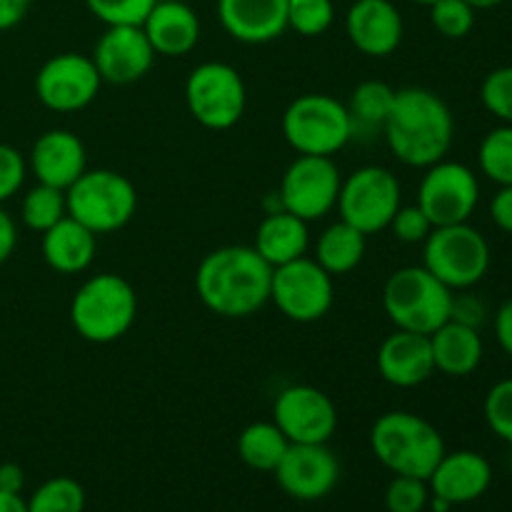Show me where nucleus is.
<instances>
[{
    "instance_id": "e433bc0d",
    "label": "nucleus",
    "mask_w": 512,
    "mask_h": 512,
    "mask_svg": "<svg viewBox=\"0 0 512 512\" xmlns=\"http://www.w3.org/2000/svg\"><path fill=\"white\" fill-rule=\"evenodd\" d=\"M485 423L500 440L512 445V378L500 380L488 390L483 403Z\"/></svg>"
},
{
    "instance_id": "7c9ffc66",
    "label": "nucleus",
    "mask_w": 512,
    "mask_h": 512,
    "mask_svg": "<svg viewBox=\"0 0 512 512\" xmlns=\"http://www.w3.org/2000/svg\"><path fill=\"white\" fill-rule=\"evenodd\" d=\"M478 163L485 178L500 188L512 185V125H500L485 135L478 150Z\"/></svg>"
},
{
    "instance_id": "4c0bfd02",
    "label": "nucleus",
    "mask_w": 512,
    "mask_h": 512,
    "mask_svg": "<svg viewBox=\"0 0 512 512\" xmlns=\"http://www.w3.org/2000/svg\"><path fill=\"white\" fill-rule=\"evenodd\" d=\"M430 503L428 480L395 475L385 490V508L388 512H423Z\"/></svg>"
},
{
    "instance_id": "39448f33",
    "label": "nucleus",
    "mask_w": 512,
    "mask_h": 512,
    "mask_svg": "<svg viewBox=\"0 0 512 512\" xmlns=\"http://www.w3.org/2000/svg\"><path fill=\"white\" fill-rule=\"evenodd\" d=\"M383 310L395 330L433 335L450 320L453 290L440 283L425 265H408L385 280Z\"/></svg>"
},
{
    "instance_id": "473e14b6",
    "label": "nucleus",
    "mask_w": 512,
    "mask_h": 512,
    "mask_svg": "<svg viewBox=\"0 0 512 512\" xmlns=\"http://www.w3.org/2000/svg\"><path fill=\"white\" fill-rule=\"evenodd\" d=\"M333 20V0H288V28L303 38H318L328 33Z\"/></svg>"
},
{
    "instance_id": "8fccbe9b",
    "label": "nucleus",
    "mask_w": 512,
    "mask_h": 512,
    "mask_svg": "<svg viewBox=\"0 0 512 512\" xmlns=\"http://www.w3.org/2000/svg\"><path fill=\"white\" fill-rule=\"evenodd\" d=\"M430 510L433 512H450V508H453V505L450 503H445L443 498H435V495H430Z\"/></svg>"
},
{
    "instance_id": "72a5a7b5",
    "label": "nucleus",
    "mask_w": 512,
    "mask_h": 512,
    "mask_svg": "<svg viewBox=\"0 0 512 512\" xmlns=\"http://www.w3.org/2000/svg\"><path fill=\"white\" fill-rule=\"evenodd\" d=\"M430 23L443 38L460 40L475 28V8L465 0H438L430 5Z\"/></svg>"
},
{
    "instance_id": "49530a36",
    "label": "nucleus",
    "mask_w": 512,
    "mask_h": 512,
    "mask_svg": "<svg viewBox=\"0 0 512 512\" xmlns=\"http://www.w3.org/2000/svg\"><path fill=\"white\" fill-rule=\"evenodd\" d=\"M25 485V473L20 465L3 463L0 465V490L5 493H20Z\"/></svg>"
},
{
    "instance_id": "a18cd8bd",
    "label": "nucleus",
    "mask_w": 512,
    "mask_h": 512,
    "mask_svg": "<svg viewBox=\"0 0 512 512\" xmlns=\"http://www.w3.org/2000/svg\"><path fill=\"white\" fill-rule=\"evenodd\" d=\"M15 245H18V228H15L13 218L0 208V265L13 255Z\"/></svg>"
},
{
    "instance_id": "393cba45",
    "label": "nucleus",
    "mask_w": 512,
    "mask_h": 512,
    "mask_svg": "<svg viewBox=\"0 0 512 512\" xmlns=\"http://www.w3.org/2000/svg\"><path fill=\"white\" fill-rule=\"evenodd\" d=\"M253 248L270 268H280V265L305 258L310 248L308 223L288 210L265 213L263 223L255 230Z\"/></svg>"
},
{
    "instance_id": "3c124183",
    "label": "nucleus",
    "mask_w": 512,
    "mask_h": 512,
    "mask_svg": "<svg viewBox=\"0 0 512 512\" xmlns=\"http://www.w3.org/2000/svg\"><path fill=\"white\" fill-rule=\"evenodd\" d=\"M413 3H418V5H428V8H430V5L438 3V0H413Z\"/></svg>"
},
{
    "instance_id": "6ab92c4d",
    "label": "nucleus",
    "mask_w": 512,
    "mask_h": 512,
    "mask_svg": "<svg viewBox=\"0 0 512 512\" xmlns=\"http://www.w3.org/2000/svg\"><path fill=\"white\" fill-rule=\"evenodd\" d=\"M28 170L38 183L68 190L88 170L83 140L63 128L45 130L30 148Z\"/></svg>"
},
{
    "instance_id": "423d86ee",
    "label": "nucleus",
    "mask_w": 512,
    "mask_h": 512,
    "mask_svg": "<svg viewBox=\"0 0 512 512\" xmlns=\"http://www.w3.org/2000/svg\"><path fill=\"white\" fill-rule=\"evenodd\" d=\"M280 128L285 143L295 153L325 155V158L340 153L355 135L348 105L325 93H305L295 98L285 108Z\"/></svg>"
},
{
    "instance_id": "b1692460",
    "label": "nucleus",
    "mask_w": 512,
    "mask_h": 512,
    "mask_svg": "<svg viewBox=\"0 0 512 512\" xmlns=\"http://www.w3.org/2000/svg\"><path fill=\"white\" fill-rule=\"evenodd\" d=\"M43 258L55 273L60 275H78L90 268L95 260V250H98V235L65 215L63 220L48 228L43 233Z\"/></svg>"
},
{
    "instance_id": "2f4dec72",
    "label": "nucleus",
    "mask_w": 512,
    "mask_h": 512,
    "mask_svg": "<svg viewBox=\"0 0 512 512\" xmlns=\"http://www.w3.org/2000/svg\"><path fill=\"white\" fill-rule=\"evenodd\" d=\"M30 512H83L85 510V490L78 480L50 478L30 495L28 500Z\"/></svg>"
},
{
    "instance_id": "c756f323",
    "label": "nucleus",
    "mask_w": 512,
    "mask_h": 512,
    "mask_svg": "<svg viewBox=\"0 0 512 512\" xmlns=\"http://www.w3.org/2000/svg\"><path fill=\"white\" fill-rule=\"evenodd\" d=\"M65 215H68L65 190L53 188V185L38 183L35 188H30L25 193L23 205H20V218H23V223L40 235L48 228H53Z\"/></svg>"
},
{
    "instance_id": "a19ab883",
    "label": "nucleus",
    "mask_w": 512,
    "mask_h": 512,
    "mask_svg": "<svg viewBox=\"0 0 512 512\" xmlns=\"http://www.w3.org/2000/svg\"><path fill=\"white\" fill-rule=\"evenodd\" d=\"M485 318V305L480 303L475 295H453V310H450V320L478 328Z\"/></svg>"
},
{
    "instance_id": "412c9836",
    "label": "nucleus",
    "mask_w": 512,
    "mask_h": 512,
    "mask_svg": "<svg viewBox=\"0 0 512 512\" xmlns=\"http://www.w3.org/2000/svg\"><path fill=\"white\" fill-rule=\"evenodd\" d=\"M218 20L238 43L263 45L288 30V0H218Z\"/></svg>"
},
{
    "instance_id": "f257e3e1",
    "label": "nucleus",
    "mask_w": 512,
    "mask_h": 512,
    "mask_svg": "<svg viewBox=\"0 0 512 512\" xmlns=\"http://www.w3.org/2000/svg\"><path fill=\"white\" fill-rule=\"evenodd\" d=\"M273 268L253 245H223L200 260L195 293L220 318H250L270 303Z\"/></svg>"
},
{
    "instance_id": "c85d7f7f",
    "label": "nucleus",
    "mask_w": 512,
    "mask_h": 512,
    "mask_svg": "<svg viewBox=\"0 0 512 512\" xmlns=\"http://www.w3.org/2000/svg\"><path fill=\"white\" fill-rule=\"evenodd\" d=\"M395 93L398 90H393L383 80H363L360 85H355L348 105V113L353 118L355 128L358 125L383 128L390 115V108L395 103Z\"/></svg>"
},
{
    "instance_id": "4be33fe9",
    "label": "nucleus",
    "mask_w": 512,
    "mask_h": 512,
    "mask_svg": "<svg viewBox=\"0 0 512 512\" xmlns=\"http://www.w3.org/2000/svg\"><path fill=\"white\" fill-rule=\"evenodd\" d=\"M378 370L393 388H418L433 378L435 363L430 350V335L395 330L380 343Z\"/></svg>"
},
{
    "instance_id": "f03ea898",
    "label": "nucleus",
    "mask_w": 512,
    "mask_h": 512,
    "mask_svg": "<svg viewBox=\"0 0 512 512\" xmlns=\"http://www.w3.org/2000/svg\"><path fill=\"white\" fill-rule=\"evenodd\" d=\"M383 133L400 163L425 170L450 153L455 118L448 103L433 90L403 88L395 93Z\"/></svg>"
},
{
    "instance_id": "de8ad7c7",
    "label": "nucleus",
    "mask_w": 512,
    "mask_h": 512,
    "mask_svg": "<svg viewBox=\"0 0 512 512\" xmlns=\"http://www.w3.org/2000/svg\"><path fill=\"white\" fill-rule=\"evenodd\" d=\"M0 512H30L28 500L20 498V493H5V490H0Z\"/></svg>"
},
{
    "instance_id": "5701e85b",
    "label": "nucleus",
    "mask_w": 512,
    "mask_h": 512,
    "mask_svg": "<svg viewBox=\"0 0 512 512\" xmlns=\"http://www.w3.org/2000/svg\"><path fill=\"white\" fill-rule=\"evenodd\" d=\"M140 28L148 35L155 55L163 58H183L200 43L198 13L180 0H158Z\"/></svg>"
},
{
    "instance_id": "ddd939ff",
    "label": "nucleus",
    "mask_w": 512,
    "mask_h": 512,
    "mask_svg": "<svg viewBox=\"0 0 512 512\" xmlns=\"http://www.w3.org/2000/svg\"><path fill=\"white\" fill-rule=\"evenodd\" d=\"M480 203L478 175L458 160H438L425 168L418 185V205L433 228L468 223Z\"/></svg>"
},
{
    "instance_id": "aec40b11",
    "label": "nucleus",
    "mask_w": 512,
    "mask_h": 512,
    "mask_svg": "<svg viewBox=\"0 0 512 512\" xmlns=\"http://www.w3.org/2000/svg\"><path fill=\"white\" fill-rule=\"evenodd\" d=\"M493 483V468L488 458L475 450L445 453L428 478L430 495L450 505H465L483 498Z\"/></svg>"
},
{
    "instance_id": "c03bdc74",
    "label": "nucleus",
    "mask_w": 512,
    "mask_h": 512,
    "mask_svg": "<svg viewBox=\"0 0 512 512\" xmlns=\"http://www.w3.org/2000/svg\"><path fill=\"white\" fill-rule=\"evenodd\" d=\"M495 338H498L500 348L512 358V298L505 300L495 313Z\"/></svg>"
},
{
    "instance_id": "9b49d317",
    "label": "nucleus",
    "mask_w": 512,
    "mask_h": 512,
    "mask_svg": "<svg viewBox=\"0 0 512 512\" xmlns=\"http://www.w3.org/2000/svg\"><path fill=\"white\" fill-rule=\"evenodd\" d=\"M333 275L325 273L313 258H298L273 268L270 303L293 323H315L333 308Z\"/></svg>"
},
{
    "instance_id": "603ef678",
    "label": "nucleus",
    "mask_w": 512,
    "mask_h": 512,
    "mask_svg": "<svg viewBox=\"0 0 512 512\" xmlns=\"http://www.w3.org/2000/svg\"><path fill=\"white\" fill-rule=\"evenodd\" d=\"M510 468H512V458H510Z\"/></svg>"
},
{
    "instance_id": "2eb2a0df",
    "label": "nucleus",
    "mask_w": 512,
    "mask_h": 512,
    "mask_svg": "<svg viewBox=\"0 0 512 512\" xmlns=\"http://www.w3.org/2000/svg\"><path fill=\"white\" fill-rule=\"evenodd\" d=\"M273 423L290 443L323 445L338 430V408L315 385H290L275 398Z\"/></svg>"
},
{
    "instance_id": "a211bd4d",
    "label": "nucleus",
    "mask_w": 512,
    "mask_h": 512,
    "mask_svg": "<svg viewBox=\"0 0 512 512\" xmlns=\"http://www.w3.org/2000/svg\"><path fill=\"white\" fill-rule=\"evenodd\" d=\"M345 35L363 55L388 58L403 43V15L390 0H355L345 13Z\"/></svg>"
},
{
    "instance_id": "cd10ccee",
    "label": "nucleus",
    "mask_w": 512,
    "mask_h": 512,
    "mask_svg": "<svg viewBox=\"0 0 512 512\" xmlns=\"http://www.w3.org/2000/svg\"><path fill=\"white\" fill-rule=\"evenodd\" d=\"M290 448V440L285 438L283 430L273 420H260L250 423L238 438V455L248 468L260 470V473H273L283 460L285 450Z\"/></svg>"
},
{
    "instance_id": "c9c22d12",
    "label": "nucleus",
    "mask_w": 512,
    "mask_h": 512,
    "mask_svg": "<svg viewBox=\"0 0 512 512\" xmlns=\"http://www.w3.org/2000/svg\"><path fill=\"white\" fill-rule=\"evenodd\" d=\"M158 0H85V8L108 25H143Z\"/></svg>"
},
{
    "instance_id": "bb28decb",
    "label": "nucleus",
    "mask_w": 512,
    "mask_h": 512,
    "mask_svg": "<svg viewBox=\"0 0 512 512\" xmlns=\"http://www.w3.org/2000/svg\"><path fill=\"white\" fill-rule=\"evenodd\" d=\"M365 248H368V235L345 220H338L318 235L313 260L335 278L358 268L365 258Z\"/></svg>"
},
{
    "instance_id": "79ce46f5",
    "label": "nucleus",
    "mask_w": 512,
    "mask_h": 512,
    "mask_svg": "<svg viewBox=\"0 0 512 512\" xmlns=\"http://www.w3.org/2000/svg\"><path fill=\"white\" fill-rule=\"evenodd\" d=\"M490 218L505 233H512V185H505L495 193L493 203H490Z\"/></svg>"
},
{
    "instance_id": "a878e982",
    "label": "nucleus",
    "mask_w": 512,
    "mask_h": 512,
    "mask_svg": "<svg viewBox=\"0 0 512 512\" xmlns=\"http://www.w3.org/2000/svg\"><path fill=\"white\" fill-rule=\"evenodd\" d=\"M430 350H433L435 370L450 378H465L480 368L485 355L483 338L478 328L448 320L430 335Z\"/></svg>"
},
{
    "instance_id": "ea45409f",
    "label": "nucleus",
    "mask_w": 512,
    "mask_h": 512,
    "mask_svg": "<svg viewBox=\"0 0 512 512\" xmlns=\"http://www.w3.org/2000/svg\"><path fill=\"white\" fill-rule=\"evenodd\" d=\"M28 175V160L18 148L0 143V205L13 198L25 183Z\"/></svg>"
},
{
    "instance_id": "f8f14e48",
    "label": "nucleus",
    "mask_w": 512,
    "mask_h": 512,
    "mask_svg": "<svg viewBox=\"0 0 512 512\" xmlns=\"http://www.w3.org/2000/svg\"><path fill=\"white\" fill-rule=\"evenodd\" d=\"M343 175L333 158L298 155L280 180L278 198L283 210L298 215L305 223L320 220L335 210Z\"/></svg>"
},
{
    "instance_id": "f704fd0d",
    "label": "nucleus",
    "mask_w": 512,
    "mask_h": 512,
    "mask_svg": "<svg viewBox=\"0 0 512 512\" xmlns=\"http://www.w3.org/2000/svg\"><path fill=\"white\" fill-rule=\"evenodd\" d=\"M480 100L500 123L512 125V65H503L485 75L480 85Z\"/></svg>"
},
{
    "instance_id": "9d476101",
    "label": "nucleus",
    "mask_w": 512,
    "mask_h": 512,
    "mask_svg": "<svg viewBox=\"0 0 512 512\" xmlns=\"http://www.w3.org/2000/svg\"><path fill=\"white\" fill-rule=\"evenodd\" d=\"M403 205V190L393 170L383 165H363L343 178L338 195L340 220L358 228L360 233L375 235L385 230Z\"/></svg>"
},
{
    "instance_id": "dca6fc26",
    "label": "nucleus",
    "mask_w": 512,
    "mask_h": 512,
    "mask_svg": "<svg viewBox=\"0 0 512 512\" xmlns=\"http://www.w3.org/2000/svg\"><path fill=\"white\" fill-rule=\"evenodd\" d=\"M103 83L130 85L143 80L155 63V50L140 25H108L93 48Z\"/></svg>"
},
{
    "instance_id": "0eeeda50",
    "label": "nucleus",
    "mask_w": 512,
    "mask_h": 512,
    "mask_svg": "<svg viewBox=\"0 0 512 512\" xmlns=\"http://www.w3.org/2000/svg\"><path fill=\"white\" fill-rule=\"evenodd\" d=\"M68 215L95 235L115 233L133 220L138 210V190L115 170H85L68 190Z\"/></svg>"
},
{
    "instance_id": "1a4fd4ad",
    "label": "nucleus",
    "mask_w": 512,
    "mask_h": 512,
    "mask_svg": "<svg viewBox=\"0 0 512 512\" xmlns=\"http://www.w3.org/2000/svg\"><path fill=\"white\" fill-rule=\"evenodd\" d=\"M185 105L198 125L208 130H228L240 123L248 105L245 80L233 65L208 60L190 70L185 80Z\"/></svg>"
},
{
    "instance_id": "4468645a",
    "label": "nucleus",
    "mask_w": 512,
    "mask_h": 512,
    "mask_svg": "<svg viewBox=\"0 0 512 512\" xmlns=\"http://www.w3.org/2000/svg\"><path fill=\"white\" fill-rule=\"evenodd\" d=\"M98 68L83 53H60L45 60L35 75V95L53 113H78L100 93Z\"/></svg>"
},
{
    "instance_id": "58836bf2",
    "label": "nucleus",
    "mask_w": 512,
    "mask_h": 512,
    "mask_svg": "<svg viewBox=\"0 0 512 512\" xmlns=\"http://www.w3.org/2000/svg\"><path fill=\"white\" fill-rule=\"evenodd\" d=\"M393 230L395 238L400 243H408V245H418L428 240V235L433 233V223L428 220V215L420 210V205H400L398 213L393 215L388 225Z\"/></svg>"
},
{
    "instance_id": "09e8293b",
    "label": "nucleus",
    "mask_w": 512,
    "mask_h": 512,
    "mask_svg": "<svg viewBox=\"0 0 512 512\" xmlns=\"http://www.w3.org/2000/svg\"><path fill=\"white\" fill-rule=\"evenodd\" d=\"M465 3L475 10H490V8H498V5H503L505 0H465Z\"/></svg>"
},
{
    "instance_id": "f3484780",
    "label": "nucleus",
    "mask_w": 512,
    "mask_h": 512,
    "mask_svg": "<svg viewBox=\"0 0 512 512\" xmlns=\"http://www.w3.org/2000/svg\"><path fill=\"white\" fill-rule=\"evenodd\" d=\"M280 488L295 500H320L330 495L340 478V465L328 443H290L283 460L273 470Z\"/></svg>"
},
{
    "instance_id": "37998d69",
    "label": "nucleus",
    "mask_w": 512,
    "mask_h": 512,
    "mask_svg": "<svg viewBox=\"0 0 512 512\" xmlns=\"http://www.w3.org/2000/svg\"><path fill=\"white\" fill-rule=\"evenodd\" d=\"M33 0H0V33L15 28L28 15Z\"/></svg>"
},
{
    "instance_id": "20e7f679",
    "label": "nucleus",
    "mask_w": 512,
    "mask_h": 512,
    "mask_svg": "<svg viewBox=\"0 0 512 512\" xmlns=\"http://www.w3.org/2000/svg\"><path fill=\"white\" fill-rule=\"evenodd\" d=\"M138 318V295L130 280L115 273H98L85 280L70 303L75 333L95 345L123 338Z\"/></svg>"
},
{
    "instance_id": "7ed1b4c3",
    "label": "nucleus",
    "mask_w": 512,
    "mask_h": 512,
    "mask_svg": "<svg viewBox=\"0 0 512 512\" xmlns=\"http://www.w3.org/2000/svg\"><path fill=\"white\" fill-rule=\"evenodd\" d=\"M370 448L393 475L428 480L445 455V440L430 420L408 410H390L373 423Z\"/></svg>"
},
{
    "instance_id": "6e6552de",
    "label": "nucleus",
    "mask_w": 512,
    "mask_h": 512,
    "mask_svg": "<svg viewBox=\"0 0 512 512\" xmlns=\"http://www.w3.org/2000/svg\"><path fill=\"white\" fill-rule=\"evenodd\" d=\"M423 265L450 290H470L488 275L490 245L470 223L440 225L423 243Z\"/></svg>"
}]
</instances>
